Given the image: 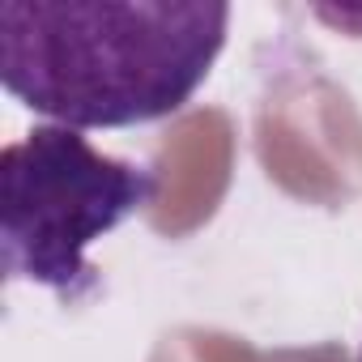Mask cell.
I'll return each mask as SVG.
<instances>
[{"instance_id": "cell-1", "label": "cell", "mask_w": 362, "mask_h": 362, "mask_svg": "<svg viewBox=\"0 0 362 362\" xmlns=\"http://www.w3.org/2000/svg\"><path fill=\"white\" fill-rule=\"evenodd\" d=\"M218 0L0 5L5 90L64 128H128L175 115L226 47Z\"/></svg>"}, {"instance_id": "cell-2", "label": "cell", "mask_w": 362, "mask_h": 362, "mask_svg": "<svg viewBox=\"0 0 362 362\" xmlns=\"http://www.w3.org/2000/svg\"><path fill=\"white\" fill-rule=\"evenodd\" d=\"M158 197V175L107 158L77 128L39 124L0 153V256L9 281H35L64 303L98 290L86 247Z\"/></svg>"}, {"instance_id": "cell-3", "label": "cell", "mask_w": 362, "mask_h": 362, "mask_svg": "<svg viewBox=\"0 0 362 362\" xmlns=\"http://www.w3.org/2000/svg\"><path fill=\"white\" fill-rule=\"evenodd\" d=\"M358 362H362V354H358Z\"/></svg>"}]
</instances>
